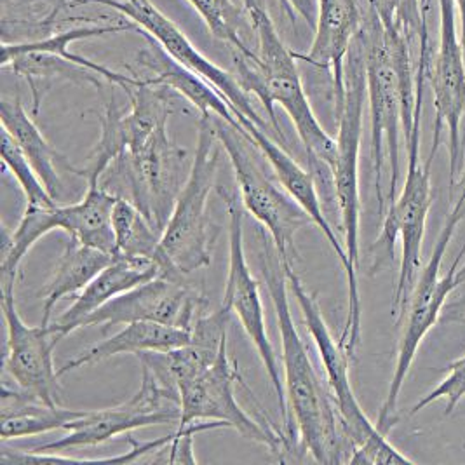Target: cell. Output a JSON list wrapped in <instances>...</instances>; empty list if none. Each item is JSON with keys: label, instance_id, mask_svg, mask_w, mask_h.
I'll list each match as a JSON object with an SVG mask.
<instances>
[{"label": "cell", "instance_id": "4fadbf2b", "mask_svg": "<svg viewBox=\"0 0 465 465\" xmlns=\"http://www.w3.org/2000/svg\"><path fill=\"white\" fill-rule=\"evenodd\" d=\"M84 4H102L119 15L126 16L129 22L138 26L140 34H147L161 44L171 56L185 68L203 77L231 104L237 119H250L256 126L267 131V123L256 112L250 93L241 85L237 77L222 66L213 64L197 47L187 39V35L166 18L150 0H74L70 7Z\"/></svg>", "mask_w": 465, "mask_h": 465}, {"label": "cell", "instance_id": "9a60e30c", "mask_svg": "<svg viewBox=\"0 0 465 465\" xmlns=\"http://www.w3.org/2000/svg\"><path fill=\"white\" fill-rule=\"evenodd\" d=\"M440 2V47L432 56L427 77L434 93L436 123L434 127H446L450 178L457 183L464 170L462 150V121L465 119V53L457 32V4L455 0Z\"/></svg>", "mask_w": 465, "mask_h": 465}, {"label": "cell", "instance_id": "4dcf8cb0", "mask_svg": "<svg viewBox=\"0 0 465 465\" xmlns=\"http://www.w3.org/2000/svg\"><path fill=\"white\" fill-rule=\"evenodd\" d=\"M2 161L4 166L9 168L22 187L26 197V204L30 206H56L54 197L47 192L43 180L32 163L26 159L22 148L15 142V138L2 127Z\"/></svg>", "mask_w": 465, "mask_h": 465}, {"label": "cell", "instance_id": "83f0119b", "mask_svg": "<svg viewBox=\"0 0 465 465\" xmlns=\"http://www.w3.org/2000/svg\"><path fill=\"white\" fill-rule=\"evenodd\" d=\"M56 206H30L26 204L22 220L15 232L2 231V284L15 282L18 279L20 265L28 252L53 231H58Z\"/></svg>", "mask_w": 465, "mask_h": 465}, {"label": "cell", "instance_id": "d6a6232c", "mask_svg": "<svg viewBox=\"0 0 465 465\" xmlns=\"http://www.w3.org/2000/svg\"><path fill=\"white\" fill-rule=\"evenodd\" d=\"M282 11L290 18V22L296 25V18L300 16L307 23L309 28H316L318 23V0H279Z\"/></svg>", "mask_w": 465, "mask_h": 465}, {"label": "cell", "instance_id": "44dd1931", "mask_svg": "<svg viewBox=\"0 0 465 465\" xmlns=\"http://www.w3.org/2000/svg\"><path fill=\"white\" fill-rule=\"evenodd\" d=\"M191 340V328L171 326V324L153 322V321L127 322L124 328L114 337L93 345L77 358L64 362V366L58 370V379L70 371L110 360L119 354L140 356L145 352H171L189 345Z\"/></svg>", "mask_w": 465, "mask_h": 465}, {"label": "cell", "instance_id": "603a6c76", "mask_svg": "<svg viewBox=\"0 0 465 465\" xmlns=\"http://www.w3.org/2000/svg\"><path fill=\"white\" fill-rule=\"evenodd\" d=\"M0 413V436L2 441H9L64 429L72 420L83 417L85 410L62 408L58 402L44 401L22 389L11 391L4 383Z\"/></svg>", "mask_w": 465, "mask_h": 465}, {"label": "cell", "instance_id": "cb8c5ba5", "mask_svg": "<svg viewBox=\"0 0 465 465\" xmlns=\"http://www.w3.org/2000/svg\"><path fill=\"white\" fill-rule=\"evenodd\" d=\"M138 32V26L133 22H121L115 25H84V26H77V28H70V30H64L58 32L47 39H41V41H30V43H16L2 44V58H0V64L2 68L9 64L15 56L23 54V53H49V54H56L62 56L68 62L85 66L93 72H96L98 75H102L106 83L110 84L121 85L124 91L129 87L140 83V77L134 75H126L115 70H110L104 64L91 62L84 56H77L74 53L68 51L70 44L83 41V39H91V37H100V35H106V34H119V32Z\"/></svg>", "mask_w": 465, "mask_h": 465}, {"label": "cell", "instance_id": "9c48e42d", "mask_svg": "<svg viewBox=\"0 0 465 465\" xmlns=\"http://www.w3.org/2000/svg\"><path fill=\"white\" fill-rule=\"evenodd\" d=\"M220 147L225 150L239 183L241 199L246 212L271 233L281 260L292 262L296 256V233L312 223L286 189L277 185L265 174L256 153L250 148L253 143L244 133L231 126L220 117H213Z\"/></svg>", "mask_w": 465, "mask_h": 465}, {"label": "cell", "instance_id": "277c9868", "mask_svg": "<svg viewBox=\"0 0 465 465\" xmlns=\"http://www.w3.org/2000/svg\"><path fill=\"white\" fill-rule=\"evenodd\" d=\"M218 145L220 142L212 115H201L189 178L176 199L153 256L161 267V277L185 281L187 275L212 263L208 199L220 163Z\"/></svg>", "mask_w": 465, "mask_h": 465}, {"label": "cell", "instance_id": "7c38bea8", "mask_svg": "<svg viewBox=\"0 0 465 465\" xmlns=\"http://www.w3.org/2000/svg\"><path fill=\"white\" fill-rule=\"evenodd\" d=\"M235 381H242L237 364L229 356V341L222 347L212 366L178 387L182 417L178 429H185L195 420L222 422L235 429L242 438L263 444L275 453L290 450V438L272 425H262L252 419L235 398Z\"/></svg>", "mask_w": 465, "mask_h": 465}, {"label": "cell", "instance_id": "ffe728a7", "mask_svg": "<svg viewBox=\"0 0 465 465\" xmlns=\"http://www.w3.org/2000/svg\"><path fill=\"white\" fill-rule=\"evenodd\" d=\"M142 35L147 37L148 44L147 47H143L136 54V64L138 68L145 70L148 75L140 79H145L153 84L168 85L173 91L182 94L199 112V115L220 117L241 133H244L231 104L210 83H206L203 77H199L183 64H178L155 39H152L147 34Z\"/></svg>", "mask_w": 465, "mask_h": 465}, {"label": "cell", "instance_id": "484cf974", "mask_svg": "<svg viewBox=\"0 0 465 465\" xmlns=\"http://www.w3.org/2000/svg\"><path fill=\"white\" fill-rule=\"evenodd\" d=\"M114 260V254L85 246L70 237L54 275L44 290L43 324H49L53 309L64 296L79 295L85 286Z\"/></svg>", "mask_w": 465, "mask_h": 465}, {"label": "cell", "instance_id": "7a4b0ae2", "mask_svg": "<svg viewBox=\"0 0 465 465\" xmlns=\"http://www.w3.org/2000/svg\"><path fill=\"white\" fill-rule=\"evenodd\" d=\"M366 84L371 119V161L381 212L394 203L400 182V140L410 138L419 100L411 41L383 28L370 9L362 20Z\"/></svg>", "mask_w": 465, "mask_h": 465}, {"label": "cell", "instance_id": "1f68e13d", "mask_svg": "<svg viewBox=\"0 0 465 465\" xmlns=\"http://www.w3.org/2000/svg\"><path fill=\"white\" fill-rule=\"evenodd\" d=\"M465 398V354L459 360L448 364V375L440 381L430 392H427L420 401L417 402L410 415H417L425 410L429 404L444 400L446 401V415H450L457 404Z\"/></svg>", "mask_w": 465, "mask_h": 465}, {"label": "cell", "instance_id": "e575fe53", "mask_svg": "<svg viewBox=\"0 0 465 465\" xmlns=\"http://www.w3.org/2000/svg\"><path fill=\"white\" fill-rule=\"evenodd\" d=\"M455 284H457V288L465 284V263L459 267V271H457V274H455Z\"/></svg>", "mask_w": 465, "mask_h": 465}, {"label": "cell", "instance_id": "f1b7e54d", "mask_svg": "<svg viewBox=\"0 0 465 465\" xmlns=\"http://www.w3.org/2000/svg\"><path fill=\"white\" fill-rule=\"evenodd\" d=\"M112 222L115 232V254L147 258L155 256L163 233L150 223L147 216L129 199H117Z\"/></svg>", "mask_w": 465, "mask_h": 465}, {"label": "cell", "instance_id": "e0dca14e", "mask_svg": "<svg viewBox=\"0 0 465 465\" xmlns=\"http://www.w3.org/2000/svg\"><path fill=\"white\" fill-rule=\"evenodd\" d=\"M201 305L203 298L185 281L155 277L106 302L81 322V328L104 326L106 330L117 324L153 321L192 330Z\"/></svg>", "mask_w": 465, "mask_h": 465}, {"label": "cell", "instance_id": "7402d4cb", "mask_svg": "<svg viewBox=\"0 0 465 465\" xmlns=\"http://www.w3.org/2000/svg\"><path fill=\"white\" fill-rule=\"evenodd\" d=\"M119 195L102 182H87L84 197L70 206H58V231H64L85 246L115 254V232L112 214Z\"/></svg>", "mask_w": 465, "mask_h": 465}, {"label": "cell", "instance_id": "f546056e", "mask_svg": "<svg viewBox=\"0 0 465 465\" xmlns=\"http://www.w3.org/2000/svg\"><path fill=\"white\" fill-rule=\"evenodd\" d=\"M204 20L213 37L227 44L232 54L254 58L256 53L244 41V30L250 28L248 11L233 0H187Z\"/></svg>", "mask_w": 465, "mask_h": 465}, {"label": "cell", "instance_id": "4316f807", "mask_svg": "<svg viewBox=\"0 0 465 465\" xmlns=\"http://www.w3.org/2000/svg\"><path fill=\"white\" fill-rule=\"evenodd\" d=\"M7 66H11L13 72L30 85L34 96V114L39 112L44 94L54 81L68 79L74 83H87L100 87L104 79L102 75L85 66L49 53H23L15 56L4 68Z\"/></svg>", "mask_w": 465, "mask_h": 465}, {"label": "cell", "instance_id": "8992f818", "mask_svg": "<svg viewBox=\"0 0 465 465\" xmlns=\"http://www.w3.org/2000/svg\"><path fill=\"white\" fill-rule=\"evenodd\" d=\"M423 89H419L415 121L406 140L408 171L400 195L389 204L383 218V229L377 246L392 258L394 244L401 239V265L398 286L392 300V316L400 318L422 271V246L427 216L432 204V163L441 143V127H434L432 145L425 163H420V121H422Z\"/></svg>", "mask_w": 465, "mask_h": 465}, {"label": "cell", "instance_id": "d590c367", "mask_svg": "<svg viewBox=\"0 0 465 465\" xmlns=\"http://www.w3.org/2000/svg\"><path fill=\"white\" fill-rule=\"evenodd\" d=\"M460 193L465 195V168L462 170V178H460Z\"/></svg>", "mask_w": 465, "mask_h": 465}, {"label": "cell", "instance_id": "ba28073f", "mask_svg": "<svg viewBox=\"0 0 465 465\" xmlns=\"http://www.w3.org/2000/svg\"><path fill=\"white\" fill-rule=\"evenodd\" d=\"M366 100V45L361 26L345 58L343 100L335 110L339 121V152L333 166L343 246L351 262V269L356 275L360 269V153Z\"/></svg>", "mask_w": 465, "mask_h": 465}, {"label": "cell", "instance_id": "30bf717a", "mask_svg": "<svg viewBox=\"0 0 465 465\" xmlns=\"http://www.w3.org/2000/svg\"><path fill=\"white\" fill-rule=\"evenodd\" d=\"M106 173L110 176L105 183L119 182L121 187H126V199L163 233L191 168H187V150L171 142L166 127L145 145L124 150Z\"/></svg>", "mask_w": 465, "mask_h": 465}, {"label": "cell", "instance_id": "ac0fdd59", "mask_svg": "<svg viewBox=\"0 0 465 465\" xmlns=\"http://www.w3.org/2000/svg\"><path fill=\"white\" fill-rule=\"evenodd\" d=\"M358 0H318V23L309 53H295L298 62L331 72L335 110L343 100L345 58L362 26Z\"/></svg>", "mask_w": 465, "mask_h": 465}, {"label": "cell", "instance_id": "8fae6325", "mask_svg": "<svg viewBox=\"0 0 465 465\" xmlns=\"http://www.w3.org/2000/svg\"><path fill=\"white\" fill-rule=\"evenodd\" d=\"M142 383L131 400L104 410H85L83 417L64 427L68 432L64 438L41 444L32 451L66 453L75 448L98 446L121 434H129L134 429L180 422L182 410L178 389L170 381H163L147 362H142Z\"/></svg>", "mask_w": 465, "mask_h": 465}, {"label": "cell", "instance_id": "2e32d148", "mask_svg": "<svg viewBox=\"0 0 465 465\" xmlns=\"http://www.w3.org/2000/svg\"><path fill=\"white\" fill-rule=\"evenodd\" d=\"M2 312L7 326L5 373L16 385L44 401L56 402L53 396L58 370L53 364V351L60 343L53 326H30L16 309L15 282L2 284Z\"/></svg>", "mask_w": 465, "mask_h": 465}, {"label": "cell", "instance_id": "3957f363", "mask_svg": "<svg viewBox=\"0 0 465 465\" xmlns=\"http://www.w3.org/2000/svg\"><path fill=\"white\" fill-rule=\"evenodd\" d=\"M242 4L250 15L260 49L254 58L232 54L237 81L263 104L271 126L282 140L284 134L277 123L274 105L282 106L290 115L305 152L335 166L339 152L337 140L321 126L312 110L300 77L295 53L282 43L272 18L262 7L260 0H242Z\"/></svg>", "mask_w": 465, "mask_h": 465}, {"label": "cell", "instance_id": "52a82bcc", "mask_svg": "<svg viewBox=\"0 0 465 465\" xmlns=\"http://www.w3.org/2000/svg\"><path fill=\"white\" fill-rule=\"evenodd\" d=\"M464 214L465 195L460 193L457 203L453 204L451 212L446 214L443 229L434 244L432 254L417 277L415 288H413L410 300L406 303V309L402 312V314H406V319H404V328H402L401 340H400V347H398V360H396L394 373H392L389 391H387L385 401L381 404L379 420H377V427L383 434H389V430L398 420L400 394H401L404 381L410 373V368L419 352V347L422 345L423 339L432 330V326H436L438 319L441 316L446 298L451 292L457 290L455 274L464 258L465 244L460 248L451 267L444 275H441V265H443L448 244L457 231L459 223L462 222Z\"/></svg>", "mask_w": 465, "mask_h": 465}, {"label": "cell", "instance_id": "d4e9b609", "mask_svg": "<svg viewBox=\"0 0 465 465\" xmlns=\"http://www.w3.org/2000/svg\"><path fill=\"white\" fill-rule=\"evenodd\" d=\"M0 119H2V127L15 138V142L18 143V147L22 148L26 159L37 171L45 189L56 201L64 191V183L56 168L58 153L47 143L43 131L32 121V117L23 106L22 100L2 98Z\"/></svg>", "mask_w": 465, "mask_h": 465}, {"label": "cell", "instance_id": "5bb4252c", "mask_svg": "<svg viewBox=\"0 0 465 465\" xmlns=\"http://www.w3.org/2000/svg\"><path fill=\"white\" fill-rule=\"evenodd\" d=\"M229 213V274L223 302L231 307L232 314L241 321L246 335L253 341L254 349L267 370V375L272 381L279 410L284 427L292 432V415L286 401L284 379L281 377V368L277 362L272 341L267 333L265 309L260 295V282L252 274V269L246 260L244 250V216L237 206L233 197H227Z\"/></svg>", "mask_w": 465, "mask_h": 465}, {"label": "cell", "instance_id": "836d02e7", "mask_svg": "<svg viewBox=\"0 0 465 465\" xmlns=\"http://www.w3.org/2000/svg\"><path fill=\"white\" fill-rule=\"evenodd\" d=\"M455 4H457V7H459V11H460V18H462V45H464V53H465V0H455Z\"/></svg>", "mask_w": 465, "mask_h": 465}, {"label": "cell", "instance_id": "6da1fadb", "mask_svg": "<svg viewBox=\"0 0 465 465\" xmlns=\"http://www.w3.org/2000/svg\"><path fill=\"white\" fill-rule=\"evenodd\" d=\"M260 269L274 305L282 345L284 391L292 422L295 419L298 441L321 464H349L352 448L345 436L339 406L309 356L296 330L290 305V284L277 250L260 241Z\"/></svg>", "mask_w": 465, "mask_h": 465}, {"label": "cell", "instance_id": "5b68a950", "mask_svg": "<svg viewBox=\"0 0 465 465\" xmlns=\"http://www.w3.org/2000/svg\"><path fill=\"white\" fill-rule=\"evenodd\" d=\"M281 263H282L284 274L288 277L290 290L293 292L296 303L302 311L305 326L318 347L319 358L326 375V383L339 406L341 425L352 448L349 464H415V460H411L394 444H391L387 440V434L381 432L377 423L371 422L366 417L362 406L356 398L351 375H349L351 356L347 354L340 340H335L333 333L330 331L316 298L311 295L303 286L302 279L293 269V263L284 260H281Z\"/></svg>", "mask_w": 465, "mask_h": 465}, {"label": "cell", "instance_id": "d6986e66", "mask_svg": "<svg viewBox=\"0 0 465 465\" xmlns=\"http://www.w3.org/2000/svg\"><path fill=\"white\" fill-rule=\"evenodd\" d=\"M161 277V267L153 258L115 254L105 269L75 296L74 305L53 326L60 341L81 328V322L115 296Z\"/></svg>", "mask_w": 465, "mask_h": 465}]
</instances>
